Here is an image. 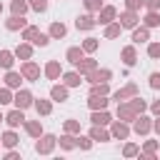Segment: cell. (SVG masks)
Instances as JSON below:
<instances>
[{"instance_id": "6da1fadb", "label": "cell", "mask_w": 160, "mask_h": 160, "mask_svg": "<svg viewBox=\"0 0 160 160\" xmlns=\"http://www.w3.org/2000/svg\"><path fill=\"white\" fill-rule=\"evenodd\" d=\"M55 135H42V138H38V142H35V152H40V155H48L52 148H55Z\"/></svg>"}, {"instance_id": "7a4b0ae2", "label": "cell", "mask_w": 160, "mask_h": 160, "mask_svg": "<svg viewBox=\"0 0 160 160\" xmlns=\"http://www.w3.org/2000/svg\"><path fill=\"white\" fill-rule=\"evenodd\" d=\"M118 118L120 120H135L138 110L132 108V102H118Z\"/></svg>"}, {"instance_id": "3957f363", "label": "cell", "mask_w": 160, "mask_h": 160, "mask_svg": "<svg viewBox=\"0 0 160 160\" xmlns=\"http://www.w3.org/2000/svg\"><path fill=\"white\" fill-rule=\"evenodd\" d=\"M138 10H125V12H120V25L122 28H138Z\"/></svg>"}, {"instance_id": "277c9868", "label": "cell", "mask_w": 160, "mask_h": 160, "mask_svg": "<svg viewBox=\"0 0 160 160\" xmlns=\"http://www.w3.org/2000/svg\"><path fill=\"white\" fill-rule=\"evenodd\" d=\"M12 102H15L20 110H25V108H30V105H32V95H30L28 90H18V92H15V98H12Z\"/></svg>"}, {"instance_id": "5b68a950", "label": "cell", "mask_w": 160, "mask_h": 160, "mask_svg": "<svg viewBox=\"0 0 160 160\" xmlns=\"http://www.w3.org/2000/svg\"><path fill=\"white\" fill-rule=\"evenodd\" d=\"M150 128H152V122H150V118H145V115H140V118H135V120H132V130H135L138 135L150 132Z\"/></svg>"}, {"instance_id": "8992f818", "label": "cell", "mask_w": 160, "mask_h": 160, "mask_svg": "<svg viewBox=\"0 0 160 160\" xmlns=\"http://www.w3.org/2000/svg\"><path fill=\"white\" fill-rule=\"evenodd\" d=\"M20 72H22V78H25V80H38V78H40V68H38L35 62H30V60L20 68Z\"/></svg>"}, {"instance_id": "52a82bcc", "label": "cell", "mask_w": 160, "mask_h": 160, "mask_svg": "<svg viewBox=\"0 0 160 160\" xmlns=\"http://www.w3.org/2000/svg\"><path fill=\"white\" fill-rule=\"evenodd\" d=\"M85 78H88V82H108V80L112 78V72H110V70H98V68H95V70L88 72Z\"/></svg>"}, {"instance_id": "ba28073f", "label": "cell", "mask_w": 160, "mask_h": 160, "mask_svg": "<svg viewBox=\"0 0 160 160\" xmlns=\"http://www.w3.org/2000/svg\"><path fill=\"white\" fill-rule=\"evenodd\" d=\"M5 122H8L10 128H18V125H22V122H25V115H22V110H20V108L10 110V112L5 115Z\"/></svg>"}, {"instance_id": "9c48e42d", "label": "cell", "mask_w": 160, "mask_h": 160, "mask_svg": "<svg viewBox=\"0 0 160 160\" xmlns=\"http://www.w3.org/2000/svg\"><path fill=\"white\" fill-rule=\"evenodd\" d=\"M110 135H112V138H118V140H125V138L130 135V128L125 125V120H118V122H112Z\"/></svg>"}, {"instance_id": "30bf717a", "label": "cell", "mask_w": 160, "mask_h": 160, "mask_svg": "<svg viewBox=\"0 0 160 160\" xmlns=\"http://www.w3.org/2000/svg\"><path fill=\"white\" fill-rule=\"evenodd\" d=\"M135 95H138V85H135V82H130V85H125L122 90H118V92L112 95V100H118V102H120V100H125V98H135Z\"/></svg>"}, {"instance_id": "8fae6325", "label": "cell", "mask_w": 160, "mask_h": 160, "mask_svg": "<svg viewBox=\"0 0 160 160\" xmlns=\"http://www.w3.org/2000/svg\"><path fill=\"white\" fill-rule=\"evenodd\" d=\"M115 15H118V10H115L112 5H105V8H100V18H98V22L108 25V22H112V20H115Z\"/></svg>"}, {"instance_id": "7c38bea8", "label": "cell", "mask_w": 160, "mask_h": 160, "mask_svg": "<svg viewBox=\"0 0 160 160\" xmlns=\"http://www.w3.org/2000/svg\"><path fill=\"white\" fill-rule=\"evenodd\" d=\"M95 68H98V62H95L92 58H85V60L78 62V72H80V75H88V72H92Z\"/></svg>"}, {"instance_id": "4fadbf2b", "label": "cell", "mask_w": 160, "mask_h": 160, "mask_svg": "<svg viewBox=\"0 0 160 160\" xmlns=\"http://www.w3.org/2000/svg\"><path fill=\"white\" fill-rule=\"evenodd\" d=\"M88 105H90V110H105L108 108V100H105V95H90Z\"/></svg>"}, {"instance_id": "5bb4252c", "label": "cell", "mask_w": 160, "mask_h": 160, "mask_svg": "<svg viewBox=\"0 0 160 160\" xmlns=\"http://www.w3.org/2000/svg\"><path fill=\"white\" fill-rule=\"evenodd\" d=\"M5 28H8V30H22V28H28V25H25V18H22V15H12V18L5 22Z\"/></svg>"}, {"instance_id": "9a60e30c", "label": "cell", "mask_w": 160, "mask_h": 160, "mask_svg": "<svg viewBox=\"0 0 160 160\" xmlns=\"http://www.w3.org/2000/svg\"><path fill=\"white\" fill-rule=\"evenodd\" d=\"M95 22H98V20H92V15H80V18L75 20L78 30H90V28H95Z\"/></svg>"}, {"instance_id": "2e32d148", "label": "cell", "mask_w": 160, "mask_h": 160, "mask_svg": "<svg viewBox=\"0 0 160 160\" xmlns=\"http://www.w3.org/2000/svg\"><path fill=\"white\" fill-rule=\"evenodd\" d=\"M45 75H48L50 80H58V78H60V62H58V60H50V62L45 65Z\"/></svg>"}, {"instance_id": "e0dca14e", "label": "cell", "mask_w": 160, "mask_h": 160, "mask_svg": "<svg viewBox=\"0 0 160 160\" xmlns=\"http://www.w3.org/2000/svg\"><path fill=\"white\" fill-rule=\"evenodd\" d=\"M50 98L58 100V102H65V100H68V85H65V88H62V85H55V88L50 90Z\"/></svg>"}, {"instance_id": "ac0fdd59", "label": "cell", "mask_w": 160, "mask_h": 160, "mask_svg": "<svg viewBox=\"0 0 160 160\" xmlns=\"http://www.w3.org/2000/svg\"><path fill=\"white\" fill-rule=\"evenodd\" d=\"M12 62H15V52H10V50H0V68L10 70Z\"/></svg>"}, {"instance_id": "d6986e66", "label": "cell", "mask_w": 160, "mask_h": 160, "mask_svg": "<svg viewBox=\"0 0 160 160\" xmlns=\"http://www.w3.org/2000/svg\"><path fill=\"white\" fill-rule=\"evenodd\" d=\"M135 60H138V55H135V48H132V45L122 48V62L130 68V65H135Z\"/></svg>"}, {"instance_id": "ffe728a7", "label": "cell", "mask_w": 160, "mask_h": 160, "mask_svg": "<svg viewBox=\"0 0 160 160\" xmlns=\"http://www.w3.org/2000/svg\"><path fill=\"white\" fill-rule=\"evenodd\" d=\"M20 80H22V72L8 70V75H5V85H8V88H20Z\"/></svg>"}, {"instance_id": "44dd1931", "label": "cell", "mask_w": 160, "mask_h": 160, "mask_svg": "<svg viewBox=\"0 0 160 160\" xmlns=\"http://www.w3.org/2000/svg\"><path fill=\"white\" fill-rule=\"evenodd\" d=\"M90 120H92L95 125H108V122H110V115H108L105 110H92Z\"/></svg>"}, {"instance_id": "7402d4cb", "label": "cell", "mask_w": 160, "mask_h": 160, "mask_svg": "<svg viewBox=\"0 0 160 160\" xmlns=\"http://www.w3.org/2000/svg\"><path fill=\"white\" fill-rule=\"evenodd\" d=\"M28 8H30V2H25V0H12V5H10L12 15H25Z\"/></svg>"}, {"instance_id": "603a6c76", "label": "cell", "mask_w": 160, "mask_h": 160, "mask_svg": "<svg viewBox=\"0 0 160 160\" xmlns=\"http://www.w3.org/2000/svg\"><path fill=\"white\" fill-rule=\"evenodd\" d=\"M15 58H22V60H30V58H32V48H30L28 42H22V45H18V50H15Z\"/></svg>"}, {"instance_id": "cb8c5ba5", "label": "cell", "mask_w": 160, "mask_h": 160, "mask_svg": "<svg viewBox=\"0 0 160 160\" xmlns=\"http://www.w3.org/2000/svg\"><path fill=\"white\" fill-rule=\"evenodd\" d=\"M72 65H78L80 60H82V48H68V55H65Z\"/></svg>"}, {"instance_id": "d4e9b609", "label": "cell", "mask_w": 160, "mask_h": 160, "mask_svg": "<svg viewBox=\"0 0 160 160\" xmlns=\"http://www.w3.org/2000/svg\"><path fill=\"white\" fill-rule=\"evenodd\" d=\"M25 130H28V135H32V138H40V135H42V128H40V122H38V120L25 122Z\"/></svg>"}, {"instance_id": "484cf974", "label": "cell", "mask_w": 160, "mask_h": 160, "mask_svg": "<svg viewBox=\"0 0 160 160\" xmlns=\"http://www.w3.org/2000/svg\"><path fill=\"white\" fill-rule=\"evenodd\" d=\"M90 138H92V140H100V142H105V140H110V132H105L100 125H95V128L90 130Z\"/></svg>"}, {"instance_id": "4316f807", "label": "cell", "mask_w": 160, "mask_h": 160, "mask_svg": "<svg viewBox=\"0 0 160 160\" xmlns=\"http://www.w3.org/2000/svg\"><path fill=\"white\" fill-rule=\"evenodd\" d=\"M65 32H68V28L62 22H52L50 25V38H65Z\"/></svg>"}, {"instance_id": "83f0119b", "label": "cell", "mask_w": 160, "mask_h": 160, "mask_svg": "<svg viewBox=\"0 0 160 160\" xmlns=\"http://www.w3.org/2000/svg\"><path fill=\"white\" fill-rule=\"evenodd\" d=\"M132 40H135V42H145V40H150L148 28H132Z\"/></svg>"}, {"instance_id": "f1b7e54d", "label": "cell", "mask_w": 160, "mask_h": 160, "mask_svg": "<svg viewBox=\"0 0 160 160\" xmlns=\"http://www.w3.org/2000/svg\"><path fill=\"white\" fill-rule=\"evenodd\" d=\"M62 80H65L68 88H78V85H80V72H65Z\"/></svg>"}, {"instance_id": "f546056e", "label": "cell", "mask_w": 160, "mask_h": 160, "mask_svg": "<svg viewBox=\"0 0 160 160\" xmlns=\"http://www.w3.org/2000/svg\"><path fill=\"white\" fill-rule=\"evenodd\" d=\"M35 110H38V115H50L52 112V105L48 100H35Z\"/></svg>"}, {"instance_id": "4dcf8cb0", "label": "cell", "mask_w": 160, "mask_h": 160, "mask_svg": "<svg viewBox=\"0 0 160 160\" xmlns=\"http://www.w3.org/2000/svg\"><path fill=\"white\" fill-rule=\"evenodd\" d=\"M120 30H122L120 22H108V28H105V38H118Z\"/></svg>"}, {"instance_id": "1f68e13d", "label": "cell", "mask_w": 160, "mask_h": 160, "mask_svg": "<svg viewBox=\"0 0 160 160\" xmlns=\"http://www.w3.org/2000/svg\"><path fill=\"white\" fill-rule=\"evenodd\" d=\"M145 25H148V28H155V25H160V15H158L155 10H150V12L145 15Z\"/></svg>"}, {"instance_id": "d6a6232c", "label": "cell", "mask_w": 160, "mask_h": 160, "mask_svg": "<svg viewBox=\"0 0 160 160\" xmlns=\"http://www.w3.org/2000/svg\"><path fill=\"white\" fill-rule=\"evenodd\" d=\"M38 32H40V30H38L35 25H28V28H22V40H30V42H32Z\"/></svg>"}, {"instance_id": "836d02e7", "label": "cell", "mask_w": 160, "mask_h": 160, "mask_svg": "<svg viewBox=\"0 0 160 160\" xmlns=\"http://www.w3.org/2000/svg\"><path fill=\"white\" fill-rule=\"evenodd\" d=\"M75 145H78V138H72V135H62V138H60V148L70 150V148H75Z\"/></svg>"}, {"instance_id": "e575fe53", "label": "cell", "mask_w": 160, "mask_h": 160, "mask_svg": "<svg viewBox=\"0 0 160 160\" xmlns=\"http://www.w3.org/2000/svg\"><path fill=\"white\" fill-rule=\"evenodd\" d=\"M90 95H108V82H92Z\"/></svg>"}, {"instance_id": "d590c367", "label": "cell", "mask_w": 160, "mask_h": 160, "mask_svg": "<svg viewBox=\"0 0 160 160\" xmlns=\"http://www.w3.org/2000/svg\"><path fill=\"white\" fill-rule=\"evenodd\" d=\"M15 142H18V135H15L12 130H8V132L2 135V145H5V148H12Z\"/></svg>"}, {"instance_id": "8d00e7d4", "label": "cell", "mask_w": 160, "mask_h": 160, "mask_svg": "<svg viewBox=\"0 0 160 160\" xmlns=\"http://www.w3.org/2000/svg\"><path fill=\"white\" fill-rule=\"evenodd\" d=\"M48 42H50V35H45V32H38L35 40H32V45H40V48H45Z\"/></svg>"}, {"instance_id": "74e56055", "label": "cell", "mask_w": 160, "mask_h": 160, "mask_svg": "<svg viewBox=\"0 0 160 160\" xmlns=\"http://www.w3.org/2000/svg\"><path fill=\"white\" fill-rule=\"evenodd\" d=\"M30 8L38 10V12H45L48 10V0H30Z\"/></svg>"}, {"instance_id": "f35d334b", "label": "cell", "mask_w": 160, "mask_h": 160, "mask_svg": "<svg viewBox=\"0 0 160 160\" xmlns=\"http://www.w3.org/2000/svg\"><path fill=\"white\" fill-rule=\"evenodd\" d=\"M82 50H85V52H92V50H98V40H95V38H88V40L82 42Z\"/></svg>"}, {"instance_id": "ab89813d", "label": "cell", "mask_w": 160, "mask_h": 160, "mask_svg": "<svg viewBox=\"0 0 160 160\" xmlns=\"http://www.w3.org/2000/svg\"><path fill=\"white\" fill-rule=\"evenodd\" d=\"M148 55L158 60V58H160V42H150V45H148Z\"/></svg>"}, {"instance_id": "60d3db41", "label": "cell", "mask_w": 160, "mask_h": 160, "mask_svg": "<svg viewBox=\"0 0 160 160\" xmlns=\"http://www.w3.org/2000/svg\"><path fill=\"white\" fill-rule=\"evenodd\" d=\"M65 130L68 132H80V122L78 120H65Z\"/></svg>"}, {"instance_id": "b9f144b4", "label": "cell", "mask_w": 160, "mask_h": 160, "mask_svg": "<svg viewBox=\"0 0 160 160\" xmlns=\"http://www.w3.org/2000/svg\"><path fill=\"white\" fill-rule=\"evenodd\" d=\"M155 148H158V142L155 140H148L145 142V158H152L155 155Z\"/></svg>"}, {"instance_id": "7bdbcfd3", "label": "cell", "mask_w": 160, "mask_h": 160, "mask_svg": "<svg viewBox=\"0 0 160 160\" xmlns=\"http://www.w3.org/2000/svg\"><path fill=\"white\" fill-rule=\"evenodd\" d=\"M8 102H12V92L2 88V90H0V105H8Z\"/></svg>"}, {"instance_id": "ee69618b", "label": "cell", "mask_w": 160, "mask_h": 160, "mask_svg": "<svg viewBox=\"0 0 160 160\" xmlns=\"http://www.w3.org/2000/svg\"><path fill=\"white\" fill-rule=\"evenodd\" d=\"M145 5V0H125V8L128 10H140Z\"/></svg>"}, {"instance_id": "f6af8a7d", "label": "cell", "mask_w": 160, "mask_h": 160, "mask_svg": "<svg viewBox=\"0 0 160 160\" xmlns=\"http://www.w3.org/2000/svg\"><path fill=\"white\" fill-rule=\"evenodd\" d=\"M122 152H125V158H132V155H138V145H132V142H128Z\"/></svg>"}, {"instance_id": "bcb514c9", "label": "cell", "mask_w": 160, "mask_h": 160, "mask_svg": "<svg viewBox=\"0 0 160 160\" xmlns=\"http://www.w3.org/2000/svg\"><path fill=\"white\" fill-rule=\"evenodd\" d=\"M150 88L152 90H160V72H152L150 75Z\"/></svg>"}, {"instance_id": "7dc6e473", "label": "cell", "mask_w": 160, "mask_h": 160, "mask_svg": "<svg viewBox=\"0 0 160 160\" xmlns=\"http://www.w3.org/2000/svg\"><path fill=\"white\" fill-rule=\"evenodd\" d=\"M85 8L88 10H100L102 8V0H85Z\"/></svg>"}, {"instance_id": "c3c4849f", "label": "cell", "mask_w": 160, "mask_h": 160, "mask_svg": "<svg viewBox=\"0 0 160 160\" xmlns=\"http://www.w3.org/2000/svg\"><path fill=\"white\" fill-rule=\"evenodd\" d=\"M132 108H135L138 112H142V110L148 108V102H145V100H140V98H135V100H132Z\"/></svg>"}, {"instance_id": "681fc988", "label": "cell", "mask_w": 160, "mask_h": 160, "mask_svg": "<svg viewBox=\"0 0 160 160\" xmlns=\"http://www.w3.org/2000/svg\"><path fill=\"white\" fill-rule=\"evenodd\" d=\"M90 140H92V138H78V145H80L82 150H90V145H92Z\"/></svg>"}, {"instance_id": "f907efd6", "label": "cell", "mask_w": 160, "mask_h": 160, "mask_svg": "<svg viewBox=\"0 0 160 160\" xmlns=\"http://www.w3.org/2000/svg\"><path fill=\"white\" fill-rule=\"evenodd\" d=\"M145 5H148L150 10H158V8H160V0H145Z\"/></svg>"}, {"instance_id": "816d5d0a", "label": "cell", "mask_w": 160, "mask_h": 160, "mask_svg": "<svg viewBox=\"0 0 160 160\" xmlns=\"http://www.w3.org/2000/svg\"><path fill=\"white\" fill-rule=\"evenodd\" d=\"M5 158H8V160H18V158H20V155H18V152H15V150H10V152H8V155H5Z\"/></svg>"}, {"instance_id": "f5cc1de1", "label": "cell", "mask_w": 160, "mask_h": 160, "mask_svg": "<svg viewBox=\"0 0 160 160\" xmlns=\"http://www.w3.org/2000/svg\"><path fill=\"white\" fill-rule=\"evenodd\" d=\"M152 112H155V115H160V100H155V102H152Z\"/></svg>"}, {"instance_id": "db71d44e", "label": "cell", "mask_w": 160, "mask_h": 160, "mask_svg": "<svg viewBox=\"0 0 160 160\" xmlns=\"http://www.w3.org/2000/svg\"><path fill=\"white\" fill-rule=\"evenodd\" d=\"M152 128H155V132H158V135H160V118H158V120H155V122H152Z\"/></svg>"}, {"instance_id": "11a10c76", "label": "cell", "mask_w": 160, "mask_h": 160, "mask_svg": "<svg viewBox=\"0 0 160 160\" xmlns=\"http://www.w3.org/2000/svg\"><path fill=\"white\" fill-rule=\"evenodd\" d=\"M0 12H2V5H0Z\"/></svg>"}, {"instance_id": "9f6ffc18", "label": "cell", "mask_w": 160, "mask_h": 160, "mask_svg": "<svg viewBox=\"0 0 160 160\" xmlns=\"http://www.w3.org/2000/svg\"><path fill=\"white\" fill-rule=\"evenodd\" d=\"M0 120H5V118H2V115H0Z\"/></svg>"}, {"instance_id": "6f0895ef", "label": "cell", "mask_w": 160, "mask_h": 160, "mask_svg": "<svg viewBox=\"0 0 160 160\" xmlns=\"http://www.w3.org/2000/svg\"><path fill=\"white\" fill-rule=\"evenodd\" d=\"M0 142H2V140H0Z\"/></svg>"}]
</instances>
